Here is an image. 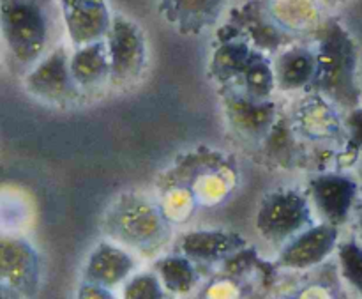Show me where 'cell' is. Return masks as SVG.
Returning a JSON list of instances; mask_svg holds the SVG:
<instances>
[{"instance_id":"obj_22","label":"cell","mask_w":362,"mask_h":299,"mask_svg":"<svg viewBox=\"0 0 362 299\" xmlns=\"http://www.w3.org/2000/svg\"><path fill=\"white\" fill-rule=\"evenodd\" d=\"M338 261L341 275L350 287L362 296V247L356 239L338 244Z\"/></svg>"},{"instance_id":"obj_10","label":"cell","mask_w":362,"mask_h":299,"mask_svg":"<svg viewBox=\"0 0 362 299\" xmlns=\"http://www.w3.org/2000/svg\"><path fill=\"white\" fill-rule=\"evenodd\" d=\"M226 21L233 25L255 48L271 57L299 43L272 20L265 0H247L243 6L233 7Z\"/></svg>"},{"instance_id":"obj_15","label":"cell","mask_w":362,"mask_h":299,"mask_svg":"<svg viewBox=\"0 0 362 299\" xmlns=\"http://www.w3.org/2000/svg\"><path fill=\"white\" fill-rule=\"evenodd\" d=\"M279 92H308L317 73V52L308 41L296 43L272 57Z\"/></svg>"},{"instance_id":"obj_12","label":"cell","mask_w":362,"mask_h":299,"mask_svg":"<svg viewBox=\"0 0 362 299\" xmlns=\"http://www.w3.org/2000/svg\"><path fill=\"white\" fill-rule=\"evenodd\" d=\"M60 7L71 48L106 39L113 21L106 0H60Z\"/></svg>"},{"instance_id":"obj_5","label":"cell","mask_w":362,"mask_h":299,"mask_svg":"<svg viewBox=\"0 0 362 299\" xmlns=\"http://www.w3.org/2000/svg\"><path fill=\"white\" fill-rule=\"evenodd\" d=\"M255 225L262 239L272 247L283 248L297 234L315 225L313 205L306 191L278 188L264 197Z\"/></svg>"},{"instance_id":"obj_23","label":"cell","mask_w":362,"mask_h":299,"mask_svg":"<svg viewBox=\"0 0 362 299\" xmlns=\"http://www.w3.org/2000/svg\"><path fill=\"white\" fill-rule=\"evenodd\" d=\"M124 299H165L161 280L152 273L136 275L124 287Z\"/></svg>"},{"instance_id":"obj_18","label":"cell","mask_w":362,"mask_h":299,"mask_svg":"<svg viewBox=\"0 0 362 299\" xmlns=\"http://www.w3.org/2000/svg\"><path fill=\"white\" fill-rule=\"evenodd\" d=\"M136 268L133 255L112 243H99L83 269V283L113 289L122 283Z\"/></svg>"},{"instance_id":"obj_25","label":"cell","mask_w":362,"mask_h":299,"mask_svg":"<svg viewBox=\"0 0 362 299\" xmlns=\"http://www.w3.org/2000/svg\"><path fill=\"white\" fill-rule=\"evenodd\" d=\"M352 172H354V176L357 177V181H359V183L362 184V152H361L359 159H357L356 167H354V169H352Z\"/></svg>"},{"instance_id":"obj_8","label":"cell","mask_w":362,"mask_h":299,"mask_svg":"<svg viewBox=\"0 0 362 299\" xmlns=\"http://www.w3.org/2000/svg\"><path fill=\"white\" fill-rule=\"evenodd\" d=\"M219 96L230 131L244 144L260 149L281 115L278 103L274 99L257 101L239 89H223Z\"/></svg>"},{"instance_id":"obj_19","label":"cell","mask_w":362,"mask_h":299,"mask_svg":"<svg viewBox=\"0 0 362 299\" xmlns=\"http://www.w3.org/2000/svg\"><path fill=\"white\" fill-rule=\"evenodd\" d=\"M246 248V239L235 232L226 230H197L180 237L177 252L186 255L193 262H219Z\"/></svg>"},{"instance_id":"obj_24","label":"cell","mask_w":362,"mask_h":299,"mask_svg":"<svg viewBox=\"0 0 362 299\" xmlns=\"http://www.w3.org/2000/svg\"><path fill=\"white\" fill-rule=\"evenodd\" d=\"M354 216H356V227L357 230L362 234V191L359 195V201L356 204V211H354Z\"/></svg>"},{"instance_id":"obj_7","label":"cell","mask_w":362,"mask_h":299,"mask_svg":"<svg viewBox=\"0 0 362 299\" xmlns=\"http://www.w3.org/2000/svg\"><path fill=\"white\" fill-rule=\"evenodd\" d=\"M106 45H108L110 64H112L110 87L117 91H127L134 87L147 69L148 52L144 28L126 14L113 13Z\"/></svg>"},{"instance_id":"obj_9","label":"cell","mask_w":362,"mask_h":299,"mask_svg":"<svg viewBox=\"0 0 362 299\" xmlns=\"http://www.w3.org/2000/svg\"><path fill=\"white\" fill-rule=\"evenodd\" d=\"M361 183L341 170H325L310 177L306 195L322 222L343 227L356 211Z\"/></svg>"},{"instance_id":"obj_6","label":"cell","mask_w":362,"mask_h":299,"mask_svg":"<svg viewBox=\"0 0 362 299\" xmlns=\"http://www.w3.org/2000/svg\"><path fill=\"white\" fill-rule=\"evenodd\" d=\"M71 52L73 50L60 43L41 62L35 64L21 78L25 92L37 101L57 108H73L87 101L71 71Z\"/></svg>"},{"instance_id":"obj_17","label":"cell","mask_w":362,"mask_h":299,"mask_svg":"<svg viewBox=\"0 0 362 299\" xmlns=\"http://www.w3.org/2000/svg\"><path fill=\"white\" fill-rule=\"evenodd\" d=\"M2 282L21 296H34L39 287V261L21 239L2 241Z\"/></svg>"},{"instance_id":"obj_26","label":"cell","mask_w":362,"mask_h":299,"mask_svg":"<svg viewBox=\"0 0 362 299\" xmlns=\"http://www.w3.org/2000/svg\"><path fill=\"white\" fill-rule=\"evenodd\" d=\"M318 2L322 4V6H327V7H334V6H338L339 2H341V0H318Z\"/></svg>"},{"instance_id":"obj_2","label":"cell","mask_w":362,"mask_h":299,"mask_svg":"<svg viewBox=\"0 0 362 299\" xmlns=\"http://www.w3.org/2000/svg\"><path fill=\"white\" fill-rule=\"evenodd\" d=\"M311 41L317 52V73L308 92L320 94L341 112L361 106L359 46L356 38L338 16H327Z\"/></svg>"},{"instance_id":"obj_1","label":"cell","mask_w":362,"mask_h":299,"mask_svg":"<svg viewBox=\"0 0 362 299\" xmlns=\"http://www.w3.org/2000/svg\"><path fill=\"white\" fill-rule=\"evenodd\" d=\"M4 62L18 78L62 43L66 34L60 0H0Z\"/></svg>"},{"instance_id":"obj_11","label":"cell","mask_w":362,"mask_h":299,"mask_svg":"<svg viewBox=\"0 0 362 299\" xmlns=\"http://www.w3.org/2000/svg\"><path fill=\"white\" fill-rule=\"evenodd\" d=\"M338 237L339 227L325 222L315 223L279 248L276 264L285 269H310L318 266L338 250Z\"/></svg>"},{"instance_id":"obj_13","label":"cell","mask_w":362,"mask_h":299,"mask_svg":"<svg viewBox=\"0 0 362 299\" xmlns=\"http://www.w3.org/2000/svg\"><path fill=\"white\" fill-rule=\"evenodd\" d=\"M71 71H73L74 81L87 101L101 96L106 89H112L110 87L112 64H110L106 39L80 46V48H73Z\"/></svg>"},{"instance_id":"obj_3","label":"cell","mask_w":362,"mask_h":299,"mask_svg":"<svg viewBox=\"0 0 362 299\" xmlns=\"http://www.w3.org/2000/svg\"><path fill=\"white\" fill-rule=\"evenodd\" d=\"M209 78L223 89H239L257 101H269L276 89L272 57L255 48L228 21L216 30Z\"/></svg>"},{"instance_id":"obj_20","label":"cell","mask_w":362,"mask_h":299,"mask_svg":"<svg viewBox=\"0 0 362 299\" xmlns=\"http://www.w3.org/2000/svg\"><path fill=\"white\" fill-rule=\"evenodd\" d=\"M156 268H158V276L163 287L172 294L191 293L198 282L194 262L182 254L161 259Z\"/></svg>"},{"instance_id":"obj_21","label":"cell","mask_w":362,"mask_h":299,"mask_svg":"<svg viewBox=\"0 0 362 299\" xmlns=\"http://www.w3.org/2000/svg\"><path fill=\"white\" fill-rule=\"evenodd\" d=\"M343 124H345L346 142L343 151L338 154L336 167L338 170H352L362 152V106L345 112Z\"/></svg>"},{"instance_id":"obj_4","label":"cell","mask_w":362,"mask_h":299,"mask_svg":"<svg viewBox=\"0 0 362 299\" xmlns=\"http://www.w3.org/2000/svg\"><path fill=\"white\" fill-rule=\"evenodd\" d=\"M103 225L106 236L144 255L161 250L172 236L165 213L136 193L120 195L110 205Z\"/></svg>"},{"instance_id":"obj_14","label":"cell","mask_w":362,"mask_h":299,"mask_svg":"<svg viewBox=\"0 0 362 299\" xmlns=\"http://www.w3.org/2000/svg\"><path fill=\"white\" fill-rule=\"evenodd\" d=\"M226 0H158V11L182 35H200L221 18Z\"/></svg>"},{"instance_id":"obj_16","label":"cell","mask_w":362,"mask_h":299,"mask_svg":"<svg viewBox=\"0 0 362 299\" xmlns=\"http://www.w3.org/2000/svg\"><path fill=\"white\" fill-rule=\"evenodd\" d=\"M267 167L278 170H297L310 162V152L293 128L292 115L281 113L269 137L258 149Z\"/></svg>"}]
</instances>
